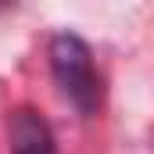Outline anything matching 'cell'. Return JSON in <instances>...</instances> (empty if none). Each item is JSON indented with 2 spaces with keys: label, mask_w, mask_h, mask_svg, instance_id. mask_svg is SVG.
Returning a JSON list of instances; mask_svg holds the SVG:
<instances>
[{
  "label": "cell",
  "mask_w": 154,
  "mask_h": 154,
  "mask_svg": "<svg viewBox=\"0 0 154 154\" xmlns=\"http://www.w3.org/2000/svg\"><path fill=\"white\" fill-rule=\"evenodd\" d=\"M50 72L61 90V97L75 108L79 115H93L100 104V79L93 68L90 47L72 32H57L50 39Z\"/></svg>",
  "instance_id": "6da1fadb"
},
{
  "label": "cell",
  "mask_w": 154,
  "mask_h": 154,
  "mask_svg": "<svg viewBox=\"0 0 154 154\" xmlns=\"http://www.w3.org/2000/svg\"><path fill=\"white\" fill-rule=\"evenodd\" d=\"M7 140H11V154H57V143H54L50 125L32 108H18L11 115Z\"/></svg>",
  "instance_id": "7a4b0ae2"
}]
</instances>
